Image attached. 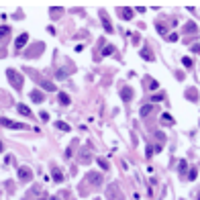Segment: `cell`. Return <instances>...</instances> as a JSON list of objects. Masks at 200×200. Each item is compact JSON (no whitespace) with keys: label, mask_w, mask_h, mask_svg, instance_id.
Returning a JSON list of instances; mask_svg holds the SVG:
<instances>
[{"label":"cell","mask_w":200,"mask_h":200,"mask_svg":"<svg viewBox=\"0 0 200 200\" xmlns=\"http://www.w3.org/2000/svg\"><path fill=\"white\" fill-rule=\"evenodd\" d=\"M6 78H8V82L12 84V88H16V90H21V88H23V76H21L16 70L8 68V70H6Z\"/></svg>","instance_id":"obj_1"},{"label":"cell","mask_w":200,"mask_h":200,"mask_svg":"<svg viewBox=\"0 0 200 200\" xmlns=\"http://www.w3.org/2000/svg\"><path fill=\"white\" fill-rule=\"evenodd\" d=\"M86 184H90V186H102V174H98V172H90V174H86L84 186H86Z\"/></svg>","instance_id":"obj_2"},{"label":"cell","mask_w":200,"mask_h":200,"mask_svg":"<svg viewBox=\"0 0 200 200\" xmlns=\"http://www.w3.org/2000/svg\"><path fill=\"white\" fill-rule=\"evenodd\" d=\"M29 74H31V78H33L35 82H39V84H41V88H45V90H49V92H53V90H55L53 82H49V80H45V78H41V76H37V74H35V72H31V70H29Z\"/></svg>","instance_id":"obj_3"},{"label":"cell","mask_w":200,"mask_h":200,"mask_svg":"<svg viewBox=\"0 0 200 200\" xmlns=\"http://www.w3.org/2000/svg\"><path fill=\"white\" fill-rule=\"evenodd\" d=\"M0 125H2V127H8V129H27V125L14 122V120H10V119H0Z\"/></svg>","instance_id":"obj_4"},{"label":"cell","mask_w":200,"mask_h":200,"mask_svg":"<svg viewBox=\"0 0 200 200\" xmlns=\"http://www.w3.org/2000/svg\"><path fill=\"white\" fill-rule=\"evenodd\" d=\"M31 178H33V172H31L29 167H21V169H19V180H21V182H29Z\"/></svg>","instance_id":"obj_5"},{"label":"cell","mask_w":200,"mask_h":200,"mask_svg":"<svg viewBox=\"0 0 200 200\" xmlns=\"http://www.w3.org/2000/svg\"><path fill=\"white\" fill-rule=\"evenodd\" d=\"M27 41H29V35H27V33H23V35H21L19 39L14 41V49H16V51H21V49H23V47L27 45Z\"/></svg>","instance_id":"obj_6"},{"label":"cell","mask_w":200,"mask_h":200,"mask_svg":"<svg viewBox=\"0 0 200 200\" xmlns=\"http://www.w3.org/2000/svg\"><path fill=\"white\" fill-rule=\"evenodd\" d=\"M120 16H122L125 21H131V19H133V8H131V6H122Z\"/></svg>","instance_id":"obj_7"},{"label":"cell","mask_w":200,"mask_h":200,"mask_svg":"<svg viewBox=\"0 0 200 200\" xmlns=\"http://www.w3.org/2000/svg\"><path fill=\"white\" fill-rule=\"evenodd\" d=\"M120 96H122V100H125V102H129V100L133 98V90H131L129 86H125V88L120 90Z\"/></svg>","instance_id":"obj_8"},{"label":"cell","mask_w":200,"mask_h":200,"mask_svg":"<svg viewBox=\"0 0 200 200\" xmlns=\"http://www.w3.org/2000/svg\"><path fill=\"white\" fill-rule=\"evenodd\" d=\"M16 110H19V112H21L23 117H33L31 108H29V106H25V104H19V106H16Z\"/></svg>","instance_id":"obj_9"},{"label":"cell","mask_w":200,"mask_h":200,"mask_svg":"<svg viewBox=\"0 0 200 200\" xmlns=\"http://www.w3.org/2000/svg\"><path fill=\"white\" fill-rule=\"evenodd\" d=\"M31 100H33V102H43V100H45V96H43L41 92L35 90V92H31Z\"/></svg>","instance_id":"obj_10"},{"label":"cell","mask_w":200,"mask_h":200,"mask_svg":"<svg viewBox=\"0 0 200 200\" xmlns=\"http://www.w3.org/2000/svg\"><path fill=\"white\" fill-rule=\"evenodd\" d=\"M100 16H102V23H104V31H106V33H112V27H110V23H108L106 14H104V12H100Z\"/></svg>","instance_id":"obj_11"},{"label":"cell","mask_w":200,"mask_h":200,"mask_svg":"<svg viewBox=\"0 0 200 200\" xmlns=\"http://www.w3.org/2000/svg\"><path fill=\"white\" fill-rule=\"evenodd\" d=\"M161 125H163V127H165V125L172 127V125H174V119H172L169 115H161Z\"/></svg>","instance_id":"obj_12"},{"label":"cell","mask_w":200,"mask_h":200,"mask_svg":"<svg viewBox=\"0 0 200 200\" xmlns=\"http://www.w3.org/2000/svg\"><path fill=\"white\" fill-rule=\"evenodd\" d=\"M57 98H59V104H63V106H65V104H70V96H68L65 92H59V96H57Z\"/></svg>","instance_id":"obj_13"},{"label":"cell","mask_w":200,"mask_h":200,"mask_svg":"<svg viewBox=\"0 0 200 200\" xmlns=\"http://www.w3.org/2000/svg\"><path fill=\"white\" fill-rule=\"evenodd\" d=\"M141 57H143V59H145V61H149V59H153V55H151V51H149V49H147V47H145V49H143V51H141Z\"/></svg>","instance_id":"obj_14"},{"label":"cell","mask_w":200,"mask_h":200,"mask_svg":"<svg viewBox=\"0 0 200 200\" xmlns=\"http://www.w3.org/2000/svg\"><path fill=\"white\" fill-rule=\"evenodd\" d=\"M151 110H153V106H151V104H145V106L141 108V117H147Z\"/></svg>","instance_id":"obj_15"},{"label":"cell","mask_w":200,"mask_h":200,"mask_svg":"<svg viewBox=\"0 0 200 200\" xmlns=\"http://www.w3.org/2000/svg\"><path fill=\"white\" fill-rule=\"evenodd\" d=\"M55 127H57V129H61V131H70V125H68V122H61V120H57V122H55Z\"/></svg>","instance_id":"obj_16"},{"label":"cell","mask_w":200,"mask_h":200,"mask_svg":"<svg viewBox=\"0 0 200 200\" xmlns=\"http://www.w3.org/2000/svg\"><path fill=\"white\" fill-rule=\"evenodd\" d=\"M10 33V29L8 27H0V41H4V37Z\"/></svg>","instance_id":"obj_17"},{"label":"cell","mask_w":200,"mask_h":200,"mask_svg":"<svg viewBox=\"0 0 200 200\" xmlns=\"http://www.w3.org/2000/svg\"><path fill=\"white\" fill-rule=\"evenodd\" d=\"M186 167H188V161L182 159V161H180V174H182V176L186 174Z\"/></svg>","instance_id":"obj_18"},{"label":"cell","mask_w":200,"mask_h":200,"mask_svg":"<svg viewBox=\"0 0 200 200\" xmlns=\"http://www.w3.org/2000/svg\"><path fill=\"white\" fill-rule=\"evenodd\" d=\"M184 31H186V33H194V31H196V25H194V23H190V25H186V27H184Z\"/></svg>","instance_id":"obj_19"},{"label":"cell","mask_w":200,"mask_h":200,"mask_svg":"<svg viewBox=\"0 0 200 200\" xmlns=\"http://www.w3.org/2000/svg\"><path fill=\"white\" fill-rule=\"evenodd\" d=\"M112 51H115V47H112V45H106V47L102 49V55H110Z\"/></svg>","instance_id":"obj_20"},{"label":"cell","mask_w":200,"mask_h":200,"mask_svg":"<svg viewBox=\"0 0 200 200\" xmlns=\"http://www.w3.org/2000/svg\"><path fill=\"white\" fill-rule=\"evenodd\" d=\"M98 165H100L102 169H108V161H106V159H102V157H98Z\"/></svg>","instance_id":"obj_21"},{"label":"cell","mask_w":200,"mask_h":200,"mask_svg":"<svg viewBox=\"0 0 200 200\" xmlns=\"http://www.w3.org/2000/svg\"><path fill=\"white\" fill-rule=\"evenodd\" d=\"M53 180H55V182H61V180H63L61 172H57V169H55V172H53Z\"/></svg>","instance_id":"obj_22"},{"label":"cell","mask_w":200,"mask_h":200,"mask_svg":"<svg viewBox=\"0 0 200 200\" xmlns=\"http://www.w3.org/2000/svg\"><path fill=\"white\" fill-rule=\"evenodd\" d=\"M49 12H51V16H59V14H61V8L57 6V8H51Z\"/></svg>","instance_id":"obj_23"},{"label":"cell","mask_w":200,"mask_h":200,"mask_svg":"<svg viewBox=\"0 0 200 200\" xmlns=\"http://www.w3.org/2000/svg\"><path fill=\"white\" fill-rule=\"evenodd\" d=\"M155 27H157V31H159L161 35H165V27H163V25H161V23H157V25H155Z\"/></svg>","instance_id":"obj_24"},{"label":"cell","mask_w":200,"mask_h":200,"mask_svg":"<svg viewBox=\"0 0 200 200\" xmlns=\"http://www.w3.org/2000/svg\"><path fill=\"white\" fill-rule=\"evenodd\" d=\"M182 61H184V65H186V68H190V65H192V59H190V57H184Z\"/></svg>","instance_id":"obj_25"},{"label":"cell","mask_w":200,"mask_h":200,"mask_svg":"<svg viewBox=\"0 0 200 200\" xmlns=\"http://www.w3.org/2000/svg\"><path fill=\"white\" fill-rule=\"evenodd\" d=\"M196 176H198V172H196V169H190V174H188V178H190V180H194Z\"/></svg>","instance_id":"obj_26"},{"label":"cell","mask_w":200,"mask_h":200,"mask_svg":"<svg viewBox=\"0 0 200 200\" xmlns=\"http://www.w3.org/2000/svg\"><path fill=\"white\" fill-rule=\"evenodd\" d=\"M167 41H172V43H174V41H178V35H176V33H172V35L167 37Z\"/></svg>","instance_id":"obj_27"},{"label":"cell","mask_w":200,"mask_h":200,"mask_svg":"<svg viewBox=\"0 0 200 200\" xmlns=\"http://www.w3.org/2000/svg\"><path fill=\"white\" fill-rule=\"evenodd\" d=\"M65 74H68V70H59V74H57V78H65Z\"/></svg>","instance_id":"obj_28"},{"label":"cell","mask_w":200,"mask_h":200,"mask_svg":"<svg viewBox=\"0 0 200 200\" xmlns=\"http://www.w3.org/2000/svg\"><path fill=\"white\" fill-rule=\"evenodd\" d=\"M149 86H151V90H157V82H155V80H151V84H149Z\"/></svg>","instance_id":"obj_29"},{"label":"cell","mask_w":200,"mask_h":200,"mask_svg":"<svg viewBox=\"0 0 200 200\" xmlns=\"http://www.w3.org/2000/svg\"><path fill=\"white\" fill-rule=\"evenodd\" d=\"M192 51H194V53H198V51H200V45H192Z\"/></svg>","instance_id":"obj_30"},{"label":"cell","mask_w":200,"mask_h":200,"mask_svg":"<svg viewBox=\"0 0 200 200\" xmlns=\"http://www.w3.org/2000/svg\"><path fill=\"white\" fill-rule=\"evenodd\" d=\"M0 151H2V143H0Z\"/></svg>","instance_id":"obj_31"},{"label":"cell","mask_w":200,"mask_h":200,"mask_svg":"<svg viewBox=\"0 0 200 200\" xmlns=\"http://www.w3.org/2000/svg\"><path fill=\"white\" fill-rule=\"evenodd\" d=\"M41 200H45V198H41Z\"/></svg>","instance_id":"obj_32"},{"label":"cell","mask_w":200,"mask_h":200,"mask_svg":"<svg viewBox=\"0 0 200 200\" xmlns=\"http://www.w3.org/2000/svg\"><path fill=\"white\" fill-rule=\"evenodd\" d=\"M198 200H200V196H198Z\"/></svg>","instance_id":"obj_33"}]
</instances>
